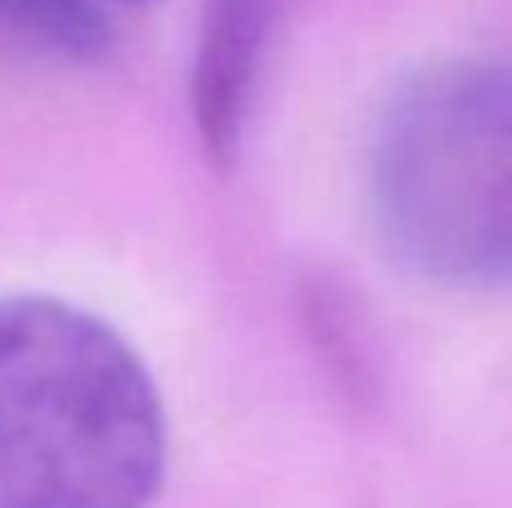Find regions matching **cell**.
Segmentation results:
<instances>
[{"mask_svg":"<svg viewBox=\"0 0 512 508\" xmlns=\"http://www.w3.org/2000/svg\"><path fill=\"white\" fill-rule=\"evenodd\" d=\"M292 0H207L203 36L194 54V126L212 167H234L256 86H261L265 54L274 45Z\"/></svg>","mask_w":512,"mask_h":508,"instance_id":"cell-3","label":"cell"},{"mask_svg":"<svg viewBox=\"0 0 512 508\" xmlns=\"http://www.w3.org/2000/svg\"><path fill=\"white\" fill-rule=\"evenodd\" d=\"M167 405L140 351L59 297H0V508H153Z\"/></svg>","mask_w":512,"mask_h":508,"instance_id":"cell-1","label":"cell"},{"mask_svg":"<svg viewBox=\"0 0 512 508\" xmlns=\"http://www.w3.org/2000/svg\"><path fill=\"white\" fill-rule=\"evenodd\" d=\"M0 45L41 59L95 63L113 45V27L95 0H0Z\"/></svg>","mask_w":512,"mask_h":508,"instance_id":"cell-4","label":"cell"},{"mask_svg":"<svg viewBox=\"0 0 512 508\" xmlns=\"http://www.w3.org/2000/svg\"><path fill=\"white\" fill-rule=\"evenodd\" d=\"M364 203L400 275L450 293L512 288V59L409 72L373 122Z\"/></svg>","mask_w":512,"mask_h":508,"instance_id":"cell-2","label":"cell"}]
</instances>
